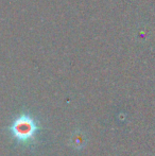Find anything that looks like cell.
I'll list each match as a JSON object with an SVG mask.
<instances>
[{
  "label": "cell",
  "instance_id": "6da1fadb",
  "mask_svg": "<svg viewBox=\"0 0 155 156\" xmlns=\"http://www.w3.org/2000/svg\"><path fill=\"white\" fill-rule=\"evenodd\" d=\"M39 129L38 121L28 113H23L15 117L8 127L11 137L23 146L35 144Z\"/></svg>",
  "mask_w": 155,
  "mask_h": 156
}]
</instances>
